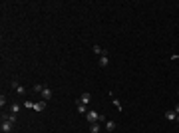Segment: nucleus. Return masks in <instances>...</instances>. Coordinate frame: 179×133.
Here are the masks:
<instances>
[{
	"mask_svg": "<svg viewBox=\"0 0 179 133\" xmlns=\"http://www.w3.org/2000/svg\"><path fill=\"white\" fill-rule=\"evenodd\" d=\"M0 129H2V133H10L12 129H14V121H10L4 113H2V123H0Z\"/></svg>",
	"mask_w": 179,
	"mask_h": 133,
	"instance_id": "1",
	"label": "nucleus"
},
{
	"mask_svg": "<svg viewBox=\"0 0 179 133\" xmlns=\"http://www.w3.org/2000/svg\"><path fill=\"white\" fill-rule=\"evenodd\" d=\"M84 117L88 119L90 125H92V123H100V119H102V115H100L98 111H94V109H90V111L86 113V115H84Z\"/></svg>",
	"mask_w": 179,
	"mask_h": 133,
	"instance_id": "2",
	"label": "nucleus"
},
{
	"mask_svg": "<svg viewBox=\"0 0 179 133\" xmlns=\"http://www.w3.org/2000/svg\"><path fill=\"white\" fill-rule=\"evenodd\" d=\"M108 64H110V58H108V52H106L104 56H100V68H108Z\"/></svg>",
	"mask_w": 179,
	"mask_h": 133,
	"instance_id": "3",
	"label": "nucleus"
},
{
	"mask_svg": "<svg viewBox=\"0 0 179 133\" xmlns=\"http://www.w3.org/2000/svg\"><path fill=\"white\" fill-rule=\"evenodd\" d=\"M163 117H165L167 121H175V119H177V113H175L173 109H169V111H165V115H163Z\"/></svg>",
	"mask_w": 179,
	"mask_h": 133,
	"instance_id": "4",
	"label": "nucleus"
},
{
	"mask_svg": "<svg viewBox=\"0 0 179 133\" xmlns=\"http://www.w3.org/2000/svg\"><path fill=\"white\" fill-rule=\"evenodd\" d=\"M42 99H44V101H50V99H52V89L50 88L42 89Z\"/></svg>",
	"mask_w": 179,
	"mask_h": 133,
	"instance_id": "5",
	"label": "nucleus"
},
{
	"mask_svg": "<svg viewBox=\"0 0 179 133\" xmlns=\"http://www.w3.org/2000/svg\"><path fill=\"white\" fill-rule=\"evenodd\" d=\"M46 103H48V101H44V99H42V101H36V103H34V111H44Z\"/></svg>",
	"mask_w": 179,
	"mask_h": 133,
	"instance_id": "6",
	"label": "nucleus"
},
{
	"mask_svg": "<svg viewBox=\"0 0 179 133\" xmlns=\"http://www.w3.org/2000/svg\"><path fill=\"white\" fill-rule=\"evenodd\" d=\"M12 88H14V91H16V93H20V95H24V93H26V89L22 88L20 84H16V82H12Z\"/></svg>",
	"mask_w": 179,
	"mask_h": 133,
	"instance_id": "7",
	"label": "nucleus"
},
{
	"mask_svg": "<svg viewBox=\"0 0 179 133\" xmlns=\"http://www.w3.org/2000/svg\"><path fill=\"white\" fill-rule=\"evenodd\" d=\"M90 99H92V93H90V91H84V93H82V97H80V101H82V103H86V105L90 103Z\"/></svg>",
	"mask_w": 179,
	"mask_h": 133,
	"instance_id": "8",
	"label": "nucleus"
},
{
	"mask_svg": "<svg viewBox=\"0 0 179 133\" xmlns=\"http://www.w3.org/2000/svg\"><path fill=\"white\" fill-rule=\"evenodd\" d=\"M78 111H80V113H84V115H86V113L90 111L88 107H86V103H82L80 99H78Z\"/></svg>",
	"mask_w": 179,
	"mask_h": 133,
	"instance_id": "9",
	"label": "nucleus"
},
{
	"mask_svg": "<svg viewBox=\"0 0 179 133\" xmlns=\"http://www.w3.org/2000/svg\"><path fill=\"white\" fill-rule=\"evenodd\" d=\"M104 123H106V129H108V131H114V129H116V121H110V119H106Z\"/></svg>",
	"mask_w": 179,
	"mask_h": 133,
	"instance_id": "10",
	"label": "nucleus"
},
{
	"mask_svg": "<svg viewBox=\"0 0 179 133\" xmlns=\"http://www.w3.org/2000/svg\"><path fill=\"white\" fill-rule=\"evenodd\" d=\"M18 111H20V105H18V103H12V105H10V113H12V115H18Z\"/></svg>",
	"mask_w": 179,
	"mask_h": 133,
	"instance_id": "11",
	"label": "nucleus"
},
{
	"mask_svg": "<svg viewBox=\"0 0 179 133\" xmlns=\"http://www.w3.org/2000/svg\"><path fill=\"white\" fill-rule=\"evenodd\" d=\"M112 103L116 105V109H118V111H122V103H120V99H116V97H114V93H112Z\"/></svg>",
	"mask_w": 179,
	"mask_h": 133,
	"instance_id": "12",
	"label": "nucleus"
},
{
	"mask_svg": "<svg viewBox=\"0 0 179 133\" xmlns=\"http://www.w3.org/2000/svg\"><path fill=\"white\" fill-rule=\"evenodd\" d=\"M90 133H100V123H92L90 125Z\"/></svg>",
	"mask_w": 179,
	"mask_h": 133,
	"instance_id": "13",
	"label": "nucleus"
},
{
	"mask_svg": "<svg viewBox=\"0 0 179 133\" xmlns=\"http://www.w3.org/2000/svg\"><path fill=\"white\" fill-rule=\"evenodd\" d=\"M94 52H96V54H100V56H104V54H106V50H104V48H100L98 44L94 46Z\"/></svg>",
	"mask_w": 179,
	"mask_h": 133,
	"instance_id": "14",
	"label": "nucleus"
},
{
	"mask_svg": "<svg viewBox=\"0 0 179 133\" xmlns=\"http://www.w3.org/2000/svg\"><path fill=\"white\" fill-rule=\"evenodd\" d=\"M4 105H6V95H4V93H2V95H0V107H2V109H4Z\"/></svg>",
	"mask_w": 179,
	"mask_h": 133,
	"instance_id": "15",
	"label": "nucleus"
},
{
	"mask_svg": "<svg viewBox=\"0 0 179 133\" xmlns=\"http://www.w3.org/2000/svg\"><path fill=\"white\" fill-rule=\"evenodd\" d=\"M42 89H44V86H34V88H32V91H36V93H42Z\"/></svg>",
	"mask_w": 179,
	"mask_h": 133,
	"instance_id": "16",
	"label": "nucleus"
},
{
	"mask_svg": "<svg viewBox=\"0 0 179 133\" xmlns=\"http://www.w3.org/2000/svg\"><path fill=\"white\" fill-rule=\"evenodd\" d=\"M24 105H26L28 109H34V103H32V101H24Z\"/></svg>",
	"mask_w": 179,
	"mask_h": 133,
	"instance_id": "17",
	"label": "nucleus"
},
{
	"mask_svg": "<svg viewBox=\"0 0 179 133\" xmlns=\"http://www.w3.org/2000/svg\"><path fill=\"white\" fill-rule=\"evenodd\" d=\"M171 60H179V54H171Z\"/></svg>",
	"mask_w": 179,
	"mask_h": 133,
	"instance_id": "18",
	"label": "nucleus"
},
{
	"mask_svg": "<svg viewBox=\"0 0 179 133\" xmlns=\"http://www.w3.org/2000/svg\"><path fill=\"white\" fill-rule=\"evenodd\" d=\"M173 111H175V113H177V115H179V103H177V105H175V109H173Z\"/></svg>",
	"mask_w": 179,
	"mask_h": 133,
	"instance_id": "19",
	"label": "nucleus"
},
{
	"mask_svg": "<svg viewBox=\"0 0 179 133\" xmlns=\"http://www.w3.org/2000/svg\"><path fill=\"white\" fill-rule=\"evenodd\" d=\"M175 121H177V123H179V115H177V119H175Z\"/></svg>",
	"mask_w": 179,
	"mask_h": 133,
	"instance_id": "20",
	"label": "nucleus"
}]
</instances>
